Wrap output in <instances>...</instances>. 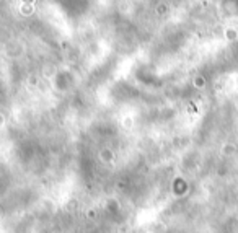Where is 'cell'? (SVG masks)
Here are the masks:
<instances>
[{
    "mask_svg": "<svg viewBox=\"0 0 238 233\" xmlns=\"http://www.w3.org/2000/svg\"><path fill=\"white\" fill-rule=\"evenodd\" d=\"M0 215H2V209H0Z\"/></svg>",
    "mask_w": 238,
    "mask_h": 233,
    "instance_id": "1",
    "label": "cell"
}]
</instances>
